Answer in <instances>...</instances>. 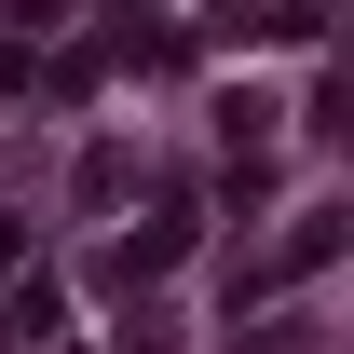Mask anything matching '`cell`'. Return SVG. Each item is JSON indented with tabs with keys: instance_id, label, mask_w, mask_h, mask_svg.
<instances>
[{
	"instance_id": "1",
	"label": "cell",
	"mask_w": 354,
	"mask_h": 354,
	"mask_svg": "<svg viewBox=\"0 0 354 354\" xmlns=\"http://www.w3.org/2000/svg\"><path fill=\"white\" fill-rule=\"evenodd\" d=\"M327 259H341V218H327V205H313V218L286 232V272H327Z\"/></svg>"
},
{
	"instance_id": "2",
	"label": "cell",
	"mask_w": 354,
	"mask_h": 354,
	"mask_svg": "<svg viewBox=\"0 0 354 354\" xmlns=\"http://www.w3.org/2000/svg\"><path fill=\"white\" fill-rule=\"evenodd\" d=\"M232 354H313V313H286V327H259V341H232Z\"/></svg>"
}]
</instances>
